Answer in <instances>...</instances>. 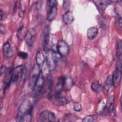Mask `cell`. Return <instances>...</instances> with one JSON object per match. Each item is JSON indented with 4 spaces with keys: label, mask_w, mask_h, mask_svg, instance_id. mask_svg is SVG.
<instances>
[{
    "label": "cell",
    "mask_w": 122,
    "mask_h": 122,
    "mask_svg": "<svg viewBox=\"0 0 122 122\" xmlns=\"http://www.w3.org/2000/svg\"><path fill=\"white\" fill-rule=\"evenodd\" d=\"M2 53L3 56L7 58H10L13 56V51L10 43L7 41L2 46Z\"/></svg>",
    "instance_id": "cell-13"
},
{
    "label": "cell",
    "mask_w": 122,
    "mask_h": 122,
    "mask_svg": "<svg viewBox=\"0 0 122 122\" xmlns=\"http://www.w3.org/2000/svg\"><path fill=\"white\" fill-rule=\"evenodd\" d=\"M33 105L29 100H25L20 106L17 116V121L22 122H29L32 118Z\"/></svg>",
    "instance_id": "cell-1"
},
{
    "label": "cell",
    "mask_w": 122,
    "mask_h": 122,
    "mask_svg": "<svg viewBox=\"0 0 122 122\" xmlns=\"http://www.w3.org/2000/svg\"><path fill=\"white\" fill-rule=\"evenodd\" d=\"M40 72H41V71L40 70L39 65H38L37 64H35L34 65L33 67L32 68V69L30 72V82H29L30 85L33 86Z\"/></svg>",
    "instance_id": "cell-10"
},
{
    "label": "cell",
    "mask_w": 122,
    "mask_h": 122,
    "mask_svg": "<svg viewBox=\"0 0 122 122\" xmlns=\"http://www.w3.org/2000/svg\"><path fill=\"white\" fill-rule=\"evenodd\" d=\"M44 78L43 74L41 71L37 80H36L32 88V95L34 97H37L41 93L44 85Z\"/></svg>",
    "instance_id": "cell-3"
},
{
    "label": "cell",
    "mask_w": 122,
    "mask_h": 122,
    "mask_svg": "<svg viewBox=\"0 0 122 122\" xmlns=\"http://www.w3.org/2000/svg\"><path fill=\"white\" fill-rule=\"evenodd\" d=\"M98 20H99L98 21V23L100 24L101 26L102 27H104L105 25V24L106 23V22L105 21V20H104V19L102 17L100 16L99 17V18L98 19Z\"/></svg>",
    "instance_id": "cell-29"
},
{
    "label": "cell",
    "mask_w": 122,
    "mask_h": 122,
    "mask_svg": "<svg viewBox=\"0 0 122 122\" xmlns=\"http://www.w3.org/2000/svg\"><path fill=\"white\" fill-rule=\"evenodd\" d=\"M62 20L64 23L66 24H71L74 20L73 13L70 11H66L63 15Z\"/></svg>",
    "instance_id": "cell-16"
},
{
    "label": "cell",
    "mask_w": 122,
    "mask_h": 122,
    "mask_svg": "<svg viewBox=\"0 0 122 122\" xmlns=\"http://www.w3.org/2000/svg\"><path fill=\"white\" fill-rule=\"evenodd\" d=\"M26 1L21 0L20 1V4L19 6V15L20 17H22L24 15V12L26 9Z\"/></svg>",
    "instance_id": "cell-22"
},
{
    "label": "cell",
    "mask_w": 122,
    "mask_h": 122,
    "mask_svg": "<svg viewBox=\"0 0 122 122\" xmlns=\"http://www.w3.org/2000/svg\"><path fill=\"white\" fill-rule=\"evenodd\" d=\"M18 56H19V57L21 59H24L27 58L28 57V54L27 52L23 51H20L18 52Z\"/></svg>",
    "instance_id": "cell-28"
},
{
    "label": "cell",
    "mask_w": 122,
    "mask_h": 122,
    "mask_svg": "<svg viewBox=\"0 0 122 122\" xmlns=\"http://www.w3.org/2000/svg\"><path fill=\"white\" fill-rule=\"evenodd\" d=\"M49 99L53 104L57 106L64 105L69 102L66 97L61 96V94H50Z\"/></svg>",
    "instance_id": "cell-5"
},
{
    "label": "cell",
    "mask_w": 122,
    "mask_h": 122,
    "mask_svg": "<svg viewBox=\"0 0 122 122\" xmlns=\"http://www.w3.org/2000/svg\"><path fill=\"white\" fill-rule=\"evenodd\" d=\"M98 32V29L97 27L92 26L90 27L87 30V37L90 40L94 39L97 36Z\"/></svg>",
    "instance_id": "cell-15"
},
{
    "label": "cell",
    "mask_w": 122,
    "mask_h": 122,
    "mask_svg": "<svg viewBox=\"0 0 122 122\" xmlns=\"http://www.w3.org/2000/svg\"><path fill=\"white\" fill-rule=\"evenodd\" d=\"M122 77V71L121 68L117 67L112 75V85L114 87H117L121 82Z\"/></svg>",
    "instance_id": "cell-9"
},
{
    "label": "cell",
    "mask_w": 122,
    "mask_h": 122,
    "mask_svg": "<svg viewBox=\"0 0 122 122\" xmlns=\"http://www.w3.org/2000/svg\"><path fill=\"white\" fill-rule=\"evenodd\" d=\"M6 67L5 65H2L1 66L0 68V76H1L6 71Z\"/></svg>",
    "instance_id": "cell-31"
},
{
    "label": "cell",
    "mask_w": 122,
    "mask_h": 122,
    "mask_svg": "<svg viewBox=\"0 0 122 122\" xmlns=\"http://www.w3.org/2000/svg\"><path fill=\"white\" fill-rule=\"evenodd\" d=\"M46 52L45 61L48 69L50 71H53L61 56L58 52L51 49H48Z\"/></svg>",
    "instance_id": "cell-2"
},
{
    "label": "cell",
    "mask_w": 122,
    "mask_h": 122,
    "mask_svg": "<svg viewBox=\"0 0 122 122\" xmlns=\"http://www.w3.org/2000/svg\"><path fill=\"white\" fill-rule=\"evenodd\" d=\"M73 80L70 77H64L63 79V86L64 89L66 90H69L73 86Z\"/></svg>",
    "instance_id": "cell-20"
},
{
    "label": "cell",
    "mask_w": 122,
    "mask_h": 122,
    "mask_svg": "<svg viewBox=\"0 0 122 122\" xmlns=\"http://www.w3.org/2000/svg\"><path fill=\"white\" fill-rule=\"evenodd\" d=\"M93 2L96 6L99 12L101 14H102L105 10V9L108 7V6L111 3V1L99 0H94L93 1Z\"/></svg>",
    "instance_id": "cell-11"
},
{
    "label": "cell",
    "mask_w": 122,
    "mask_h": 122,
    "mask_svg": "<svg viewBox=\"0 0 122 122\" xmlns=\"http://www.w3.org/2000/svg\"><path fill=\"white\" fill-rule=\"evenodd\" d=\"M48 121L50 122H58L59 120L58 118H56L54 113L52 112H49L48 115Z\"/></svg>",
    "instance_id": "cell-25"
},
{
    "label": "cell",
    "mask_w": 122,
    "mask_h": 122,
    "mask_svg": "<svg viewBox=\"0 0 122 122\" xmlns=\"http://www.w3.org/2000/svg\"><path fill=\"white\" fill-rule=\"evenodd\" d=\"M122 41L119 40L117 43V50H116V58L117 59V62L118 63V67L122 68Z\"/></svg>",
    "instance_id": "cell-14"
},
{
    "label": "cell",
    "mask_w": 122,
    "mask_h": 122,
    "mask_svg": "<svg viewBox=\"0 0 122 122\" xmlns=\"http://www.w3.org/2000/svg\"><path fill=\"white\" fill-rule=\"evenodd\" d=\"M2 16H3L2 11L1 10H0V19H1V20H2Z\"/></svg>",
    "instance_id": "cell-32"
},
{
    "label": "cell",
    "mask_w": 122,
    "mask_h": 122,
    "mask_svg": "<svg viewBox=\"0 0 122 122\" xmlns=\"http://www.w3.org/2000/svg\"><path fill=\"white\" fill-rule=\"evenodd\" d=\"M93 121L94 118L91 115H86L84 116L82 120V121L84 122H93Z\"/></svg>",
    "instance_id": "cell-27"
},
{
    "label": "cell",
    "mask_w": 122,
    "mask_h": 122,
    "mask_svg": "<svg viewBox=\"0 0 122 122\" xmlns=\"http://www.w3.org/2000/svg\"><path fill=\"white\" fill-rule=\"evenodd\" d=\"M45 58L46 57L44 56V55L42 53V51L40 50H38L35 56L36 64L39 66L42 64L45 61Z\"/></svg>",
    "instance_id": "cell-17"
},
{
    "label": "cell",
    "mask_w": 122,
    "mask_h": 122,
    "mask_svg": "<svg viewBox=\"0 0 122 122\" xmlns=\"http://www.w3.org/2000/svg\"><path fill=\"white\" fill-rule=\"evenodd\" d=\"M73 108L74 110L76 112H80L82 109L81 105L79 102H74L73 104Z\"/></svg>",
    "instance_id": "cell-26"
},
{
    "label": "cell",
    "mask_w": 122,
    "mask_h": 122,
    "mask_svg": "<svg viewBox=\"0 0 122 122\" xmlns=\"http://www.w3.org/2000/svg\"><path fill=\"white\" fill-rule=\"evenodd\" d=\"M70 0H64L63 1V9L64 10H67L70 5Z\"/></svg>",
    "instance_id": "cell-30"
},
{
    "label": "cell",
    "mask_w": 122,
    "mask_h": 122,
    "mask_svg": "<svg viewBox=\"0 0 122 122\" xmlns=\"http://www.w3.org/2000/svg\"><path fill=\"white\" fill-rule=\"evenodd\" d=\"M50 30L48 26H45L43 30V49L46 51L48 50L49 44L50 42Z\"/></svg>",
    "instance_id": "cell-12"
},
{
    "label": "cell",
    "mask_w": 122,
    "mask_h": 122,
    "mask_svg": "<svg viewBox=\"0 0 122 122\" xmlns=\"http://www.w3.org/2000/svg\"><path fill=\"white\" fill-rule=\"evenodd\" d=\"M112 85V76L109 75L107 77L106 80V81L105 83L104 88L106 91H108L110 89V88Z\"/></svg>",
    "instance_id": "cell-24"
},
{
    "label": "cell",
    "mask_w": 122,
    "mask_h": 122,
    "mask_svg": "<svg viewBox=\"0 0 122 122\" xmlns=\"http://www.w3.org/2000/svg\"><path fill=\"white\" fill-rule=\"evenodd\" d=\"M63 79L64 77H61L58 79L55 87V94H61L62 90L64 89Z\"/></svg>",
    "instance_id": "cell-18"
},
{
    "label": "cell",
    "mask_w": 122,
    "mask_h": 122,
    "mask_svg": "<svg viewBox=\"0 0 122 122\" xmlns=\"http://www.w3.org/2000/svg\"><path fill=\"white\" fill-rule=\"evenodd\" d=\"M58 2L55 0H50L48 1V10L47 12V19L51 21L53 20L56 16L57 13Z\"/></svg>",
    "instance_id": "cell-4"
},
{
    "label": "cell",
    "mask_w": 122,
    "mask_h": 122,
    "mask_svg": "<svg viewBox=\"0 0 122 122\" xmlns=\"http://www.w3.org/2000/svg\"><path fill=\"white\" fill-rule=\"evenodd\" d=\"M48 111L44 110L41 112L39 117V122H46L48 121V115L49 113Z\"/></svg>",
    "instance_id": "cell-23"
},
{
    "label": "cell",
    "mask_w": 122,
    "mask_h": 122,
    "mask_svg": "<svg viewBox=\"0 0 122 122\" xmlns=\"http://www.w3.org/2000/svg\"><path fill=\"white\" fill-rule=\"evenodd\" d=\"M57 50L58 53L62 57L66 56L69 51V47L68 44L64 41L60 40L57 43Z\"/></svg>",
    "instance_id": "cell-7"
},
{
    "label": "cell",
    "mask_w": 122,
    "mask_h": 122,
    "mask_svg": "<svg viewBox=\"0 0 122 122\" xmlns=\"http://www.w3.org/2000/svg\"><path fill=\"white\" fill-rule=\"evenodd\" d=\"M36 36V30L34 28H30L25 36V40L29 47H32Z\"/></svg>",
    "instance_id": "cell-6"
},
{
    "label": "cell",
    "mask_w": 122,
    "mask_h": 122,
    "mask_svg": "<svg viewBox=\"0 0 122 122\" xmlns=\"http://www.w3.org/2000/svg\"><path fill=\"white\" fill-rule=\"evenodd\" d=\"M91 89L96 93H100L103 90V86L97 81L93 82L91 84Z\"/></svg>",
    "instance_id": "cell-21"
},
{
    "label": "cell",
    "mask_w": 122,
    "mask_h": 122,
    "mask_svg": "<svg viewBox=\"0 0 122 122\" xmlns=\"http://www.w3.org/2000/svg\"><path fill=\"white\" fill-rule=\"evenodd\" d=\"M114 102V98L113 95H110L107 100V103L106 104V106L109 113L112 112L113 110Z\"/></svg>",
    "instance_id": "cell-19"
},
{
    "label": "cell",
    "mask_w": 122,
    "mask_h": 122,
    "mask_svg": "<svg viewBox=\"0 0 122 122\" xmlns=\"http://www.w3.org/2000/svg\"><path fill=\"white\" fill-rule=\"evenodd\" d=\"M24 67L23 65H19L10 71L11 81L12 82L17 81L19 78L23 74Z\"/></svg>",
    "instance_id": "cell-8"
}]
</instances>
